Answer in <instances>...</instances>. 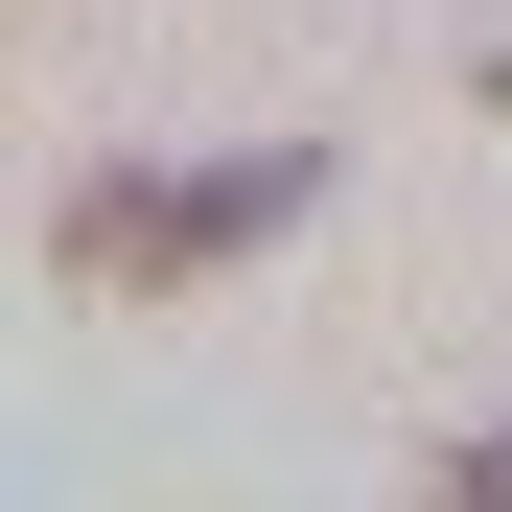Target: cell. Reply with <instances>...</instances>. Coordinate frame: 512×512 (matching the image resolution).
Wrapping results in <instances>:
<instances>
[{"mask_svg":"<svg viewBox=\"0 0 512 512\" xmlns=\"http://www.w3.org/2000/svg\"><path fill=\"white\" fill-rule=\"evenodd\" d=\"M326 210V140H233V163H94V187L47 210V280L70 303H187L233 280L256 233H303Z\"/></svg>","mask_w":512,"mask_h":512,"instance_id":"obj_1","label":"cell"},{"mask_svg":"<svg viewBox=\"0 0 512 512\" xmlns=\"http://www.w3.org/2000/svg\"><path fill=\"white\" fill-rule=\"evenodd\" d=\"M489 94H512V47H489Z\"/></svg>","mask_w":512,"mask_h":512,"instance_id":"obj_3","label":"cell"},{"mask_svg":"<svg viewBox=\"0 0 512 512\" xmlns=\"http://www.w3.org/2000/svg\"><path fill=\"white\" fill-rule=\"evenodd\" d=\"M443 512H512V419H489V443H443Z\"/></svg>","mask_w":512,"mask_h":512,"instance_id":"obj_2","label":"cell"}]
</instances>
